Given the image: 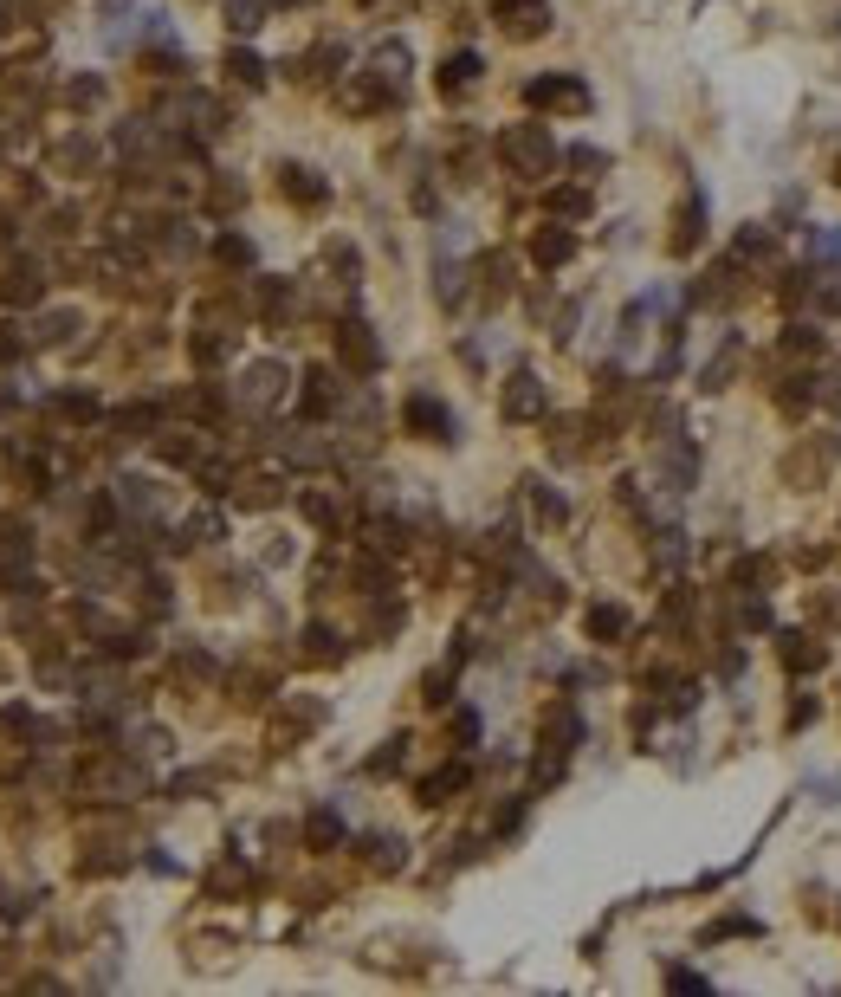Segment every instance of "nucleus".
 <instances>
[{"instance_id":"nucleus-1","label":"nucleus","mask_w":841,"mask_h":997,"mask_svg":"<svg viewBox=\"0 0 841 997\" xmlns=\"http://www.w3.org/2000/svg\"><path fill=\"white\" fill-rule=\"evenodd\" d=\"M505 156H512L525 175H537V169H550V156H557V149H550V136L537 130V124H525V130H505Z\"/></svg>"},{"instance_id":"nucleus-2","label":"nucleus","mask_w":841,"mask_h":997,"mask_svg":"<svg viewBox=\"0 0 841 997\" xmlns=\"http://www.w3.org/2000/svg\"><path fill=\"white\" fill-rule=\"evenodd\" d=\"M699 227H706V188H686L680 195V214H673V253H693L699 247Z\"/></svg>"},{"instance_id":"nucleus-3","label":"nucleus","mask_w":841,"mask_h":997,"mask_svg":"<svg viewBox=\"0 0 841 997\" xmlns=\"http://www.w3.org/2000/svg\"><path fill=\"white\" fill-rule=\"evenodd\" d=\"M499 26L512 39H531L550 26V0H499Z\"/></svg>"},{"instance_id":"nucleus-4","label":"nucleus","mask_w":841,"mask_h":997,"mask_svg":"<svg viewBox=\"0 0 841 997\" xmlns=\"http://www.w3.org/2000/svg\"><path fill=\"white\" fill-rule=\"evenodd\" d=\"M531 104H557V111H583L589 91L576 85V78H537L531 85Z\"/></svg>"},{"instance_id":"nucleus-5","label":"nucleus","mask_w":841,"mask_h":997,"mask_svg":"<svg viewBox=\"0 0 841 997\" xmlns=\"http://www.w3.org/2000/svg\"><path fill=\"white\" fill-rule=\"evenodd\" d=\"M738 363H744V337H725V344H719V357H712L706 370H699V389H725Z\"/></svg>"},{"instance_id":"nucleus-6","label":"nucleus","mask_w":841,"mask_h":997,"mask_svg":"<svg viewBox=\"0 0 841 997\" xmlns=\"http://www.w3.org/2000/svg\"><path fill=\"white\" fill-rule=\"evenodd\" d=\"M693 473H699V467H693V447H686V441H680V447H667V460H660V486H667L673 499L693 486Z\"/></svg>"},{"instance_id":"nucleus-7","label":"nucleus","mask_w":841,"mask_h":997,"mask_svg":"<svg viewBox=\"0 0 841 997\" xmlns=\"http://www.w3.org/2000/svg\"><path fill=\"white\" fill-rule=\"evenodd\" d=\"M783 661L803 674V667H822V661H829V648H822L816 635H783Z\"/></svg>"},{"instance_id":"nucleus-8","label":"nucleus","mask_w":841,"mask_h":997,"mask_svg":"<svg viewBox=\"0 0 841 997\" xmlns=\"http://www.w3.org/2000/svg\"><path fill=\"white\" fill-rule=\"evenodd\" d=\"M537 408H544V389H537L531 376H512V389H505V415H537Z\"/></svg>"},{"instance_id":"nucleus-9","label":"nucleus","mask_w":841,"mask_h":997,"mask_svg":"<svg viewBox=\"0 0 841 997\" xmlns=\"http://www.w3.org/2000/svg\"><path fill=\"white\" fill-rule=\"evenodd\" d=\"M408 421H415L421 434H453L447 408H440V402H427V395H415V402H408Z\"/></svg>"},{"instance_id":"nucleus-10","label":"nucleus","mask_w":841,"mask_h":997,"mask_svg":"<svg viewBox=\"0 0 841 997\" xmlns=\"http://www.w3.org/2000/svg\"><path fill=\"white\" fill-rule=\"evenodd\" d=\"M783 350H790V357H809V363H816V357H822V331H809V324H790V331H783Z\"/></svg>"},{"instance_id":"nucleus-11","label":"nucleus","mask_w":841,"mask_h":997,"mask_svg":"<svg viewBox=\"0 0 841 997\" xmlns=\"http://www.w3.org/2000/svg\"><path fill=\"white\" fill-rule=\"evenodd\" d=\"M809 298H816L822 311H841V266H829V272H816V285H809Z\"/></svg>"},{"instance_id":"nucleus-12","label":"nucleus","mask_w":841,"mask_h":997,"mask_svg":"<svg viewBox=\"0 0 841 997\" xmlns=\"http://www.w3.org/2000/svg\"><path fill=\"white\" fill-rule=\"evenodd\" d=\"M279 370H253V376H246V402H253V408H266L272 402V395H279Z\"/></svg>"},{"instance_id":"nucleus-13","label":"nucleus","mask_w":841,"mask_h":997,"mask_svg":"<svg viewBox=\"0 0 841 997\" xmlns=\"http://www.w3.org/2000/svg\"><path fill=\"white\" fill-rule=\"evenodd\" d=\"M473 72H479V59H473V52H460V59H447L440 85H447V91H466V85H473Z\"/></svg>"},{"instance_id":"nucleus-14","label":"nucleus","mask_w":841,"mask_h":997,"mask_svg":"<svg viewBox=\"0 0 841 997\" xmlns=\"http://www.w3.org/2000/svg\"><path fill=\"white\" fill-rule=\"evenodd\" d=\"M285 195H298V201H324V182H311V169H285Z\"/></svg>"},{"instance_id":"nucleus-15","label":"nucleus","mask_w":841,"mask_h":997,"mask_svg":"<svg viewBox=\"0 0 841 997\" xmlns=\"http://www.w3.org/2000/svg\"><path fill=\"white\" fill-rule=\"evenodd\" d=\"M227 26L233 33H253L259 26V0H227Z\"/></svg>"},{"instance_id":"nucleus-16","label":"nucleus","mask_w":841,"mask_h":997,"mask_svg":"<svg viewBox=\"0 0 841 997\" xmlns=\"http://www.w3.org/2000/svg\"><path fill=\"white\" fill-rule=\"evenodd\" d=\"M537 259H544V266L570 259V234H544V240H537Z\"/></svg>"},{"instance_id":"nucleus-17","label":"nucleus","mask_w":841,"mask_h":997,"mask_svg":"<svg viewBox=\"0 0 841 997\" xmlns=\"http://www.w3.org/2000/svg\"><path fill=\"white\" fill-rule=\"evenodd\" d=\"M227 72H233V78H246V85H259V78H266L253 52H233V59H227Z\"/></svg>"},{"instance_id":"nucleus-18","label":"nucleus","mask_w":841,"mask_h":997,"mask_svg":"<svg viewBox=\"0 0 841 997\" xmlns=\"http://www.w3.org/2000/svg\"><path fill=\"white\" fill-rule=\"evenodd\" d=\"M809 247H816L822 259H841V234H829V227H816V234H809Z\"/></svg>"},{"instance_id":"nucleus-19","label":"nucleus","mask_w":841,"mask_h":997,"mask_svg":"<svg viewBox=\"0 0 841 997\" xmlns=\"http://www.w3.org/2000/svg\"><path fill=\"white\" fill-rule=\"evenodd\" d=\"M589 622H596V635H615V628H622V609H596Z\"/></svg>"},{"instance_id":"nucleus-20","label":"nucleus","mask_w":841,"mask_h":997,"mask_svg":"<svg viewBox=\"0 0 841 997\" xmlns=\"http://www.w3.org/2000/svg\"><path fill=\"white\" fill-rule=\"evenodd\" d=\"M816 395H822V402H829V408H835V415H841V370L829 376V389H816Z\"/></svg>"}]
</instances>
